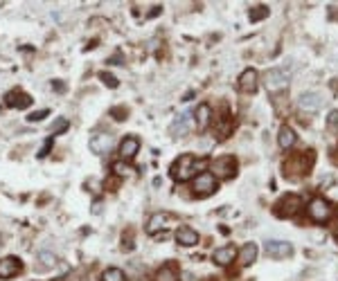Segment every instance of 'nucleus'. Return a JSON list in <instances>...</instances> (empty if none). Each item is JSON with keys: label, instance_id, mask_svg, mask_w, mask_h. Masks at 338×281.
Returning a JSON list of instances; mask_svg holds the SVG:
<instances>
[{"label": "nucleus", "instance_id": "15", "mask_svg": "<svg viewBox=\"0 0 338 281\" xmlns=\"http://www.w3.org/2000/svg\"><path fill=\"white\" fill-rule=\"evenodd\" d=\"M239 88L246 90V92H255V88H257V72L255 70H246L244 75L239 77Z\"/></svg>", "mask_w": 338, "mask_h": 281}, {"label": "nucleus", "instance_id": "9", "mask_svg": "<svg viewBox=\"0 0 338 281\" xmlns=\"http://www.w3.org/2000/svg\"><path fill=\"white\" fill-rule=\"evenodd\" d=\"M280 209H275V214H278V216H286V214H295L298 212V207H300V198H298V196H284V198L280 200Z\"/></svg>", "mask_w": 338, "mask_h": 281}, {"label": "nucleus", "instance_id": "14", "mask_svg": "<svg viewBox=\"0 0 338 281\" xmlns=\"http://www.w3.org/2000/svg\"><path fill=\"white\" fill-rule=\"evenodd\" d=\"M176 241L180 245H196L199 243V234H196L192 227H180L176 232Z\"/></svg>", "mask_w": 338, "mask_h": 281}, {"label": "nucleus", "instance_id": "27", "mask_svg": "<svg viewBox=\"0 0 338 281\" xmlns=\"http://www.w3.org/2000/svg\"><path fill=\"white\" fill-rule=\"evenodd\" d=\"M99 79H101V81L106 83V86H111V88H117V79L113 77V75H109V72H101V75H99Z\"/></svg>", "mask_w": 338, "mask_h": 281}, {"label": "nucleus", "instance_id": "4", "mask_svg": "<svg viewBox=\"0 0 338 281\" xmlns=\"http://www.w3.org/2000/svg\"><path fill=\"white\" fill-rule=\"evenodd\" d=\"M113 149V135L109 133H95L93 137H90V151L97 155H104L109 153V151Z\"/></svg>", "mask_w": 338, "mask_h": 281}, {"label": "nucleus", "instance_id": "13", "mask_svg": "<svg viewBox=\"0 0 338 281\" xmlns=\"http://www.w3.org/2000/svg\"><path fill=\"white\" fill-rule=\"evenodd\" d=\"M266 252H268V256L284 259V256L291 254V245L284 243V241H268V243H266Z\"/></svg>", "mask_w": 338, "mask_h": 281}, {"label": "nucleus", "instance_id": "17", "mask_svg": "<svg viewBox=\"0 0 338 281\" xmlns=\"http://www.w3.org/2000/svg\"><path fill=\"white\" fill-rule=\"evenodd\" d=\"M255 256H257V245L255 243H246L244 247H241V252H239V263H241V266H250V263L255 261Z\"/></svg>", "mask_w": 338, "mask_h": 281}, {"label": "nucleus", "instance_id": "10", "mask_svg": "<svg viewBox=\"0 0 338 281\" xmlns=\"http://www.w3.org/2000/svg\"><path fill=\"white\" fill-rule=\"evenodd\" d=\"M140 149V139L138 137H124L122 144H120V155L122 160H133L135 153Z\"/></svg>", "mask_w": 338, "mask_h": 281}, {"label": "nucleus", "instance_id": "26", "mask_svg": "<svg viewBox=\"0 0 338 281\" xmlns=\"http://www.w3.org/2000/svg\"><path fill=\"white\" fill-rule=\"evenodd\" d=\"M268 16V9L266 7H255V11H250V20H262Z\"/></svg>", "mask_w": 338, "mask_h": 281}, {"label": "nucleus", "instance_id": "24", "mask_svg": "<svg viewBox=\"0 0 338 281\" xmlns=\"http://www.w3.org/2000/svg\"><path fill=\"white\" fill-rule=\"evenodd\" d=\"M66 128H68V120H66V117L56 120V122L52 124V137H54V135H61V133L66 131Z\"/></svg>", "mask_w": 338, "mask_h": 281}, {"label": "nucleus", "instance_id": "19", "mask_svg": "<svg viewBox=\"0 0 338 281\" xmlns=\"http://www.w3.org/2000/svg\"><path fill=\"white\" fill-rule=\"evenodd\" d=\"M165 223H167V216H165V214H154V216L149 218V223H146V232H149V234H156L158 229L165 227Z\"/></svg>", "mask_w": 338, "mask_h": 281}, {"label": "nucleus", "instance_id": "6", "mask_svg": "<svg viewBox=\"0 0 338 281\" xmlns=\"http://www.w3.org/2000/svg\"><path fill=\"white\" fill-rule=\"evenodd\" d=\"M309 214H311L313 221L323 223V221H327V218L331 216V207H329V202H327V200L315 198V200H311V205H309Z\"/></svg>", "mask_w": 338, "mask_h": 281}, {"label": "nucleus", "instance_id": "3", "mask_svg": "<svg viewBox=\"0 0 338 281\" xmlns=\"http://www.w3.org/2000/svg\"><path fill=\"white\" fill-rule=\"evenodd\" d=\"M194 191L199 196H210L217 191V178L212 176V173H201V176H196L194 180Z\"/></svg>", "mask_w": 338, "mask_h": 281}, {"label": "nucleus", "instance_id": "29", "mask_svg": "<svg viewBox=\"0 0 338 281\" xmlns=\"http://www.w3.org/2000/svg\"><path fill=\"white\" fill-rule=\"evenodd\" d=\"M52 142H54V137H50L48 142L43 144V149H41V153H38V157H45V155L50 153V149H52Z\"/></svg>", "mask_w": 338, "mask_h": 281}, {"label": "nucleus", "instance_id": "18", "mask_svg": "<svg viewBox=\"0 0 338 281\" xmlns=\"http://www.w3.org/2000/svg\"><path fill=\"white\" fill-rule=\"evenodd\" d=\"M210 115H212V110H210V106H207V104H201L199 108H196V126H199L201 131H205V128H207V124H210Z\"/></svg>", "mask_w": 338, "mask_h": 281}, {"label": "nucleus", "instance_id": "28", "mask_svg": "<svg viewBox=\"0 0 338 281\" xmlns=\"http://www.w3.org/2000/svg\"><path fill=\"white\" fill-rule=\"evenodd\" d=\"M113 171L117 173V176H126L129 171H131V167H126V165H122V162H115L113 165Z\"/></svg>", "mask_w": 338, "mask_h": 281}, {"label": "nucleus", "instance_id": "8", "mask_svg": "<svg viewBox=\"0 0 338 281\" xmlns=\"http://www.w3.org/2000/svg\"><path fill=\"white\" fill-rule=\"evenodd\" d=\"M320 106H323V95L320 92H304L300 97V108L302 110L313 112V110H318Z\"/></svg>", "mask_w": 338, "mask_h": 281}, {"label": "nucleus", "instance_id": "23", "mask_svg": "<svg viewBox=\"0 0 338 281\" xmlns=\"http://www.w3.org/2000/svg\"><path fill=\"white\" fill-rule=\"evenodd\" d=\"M38 261H41V268H52L56 263V259H54V254H50V252H41V254H38Z\"/></svg>", "mask_w": 338, "mask_h": 281}, {"label": "nucleus", "instance_id": "2", "mask_svg": "<svg viewBox=\"0 0 338 281\" xmlns=\"http://www.w3.org/2000/svg\"><path fill=\"white\" fill-rule=\"evenodd\" d=\"M235 169H237L235 157H230V155L217 157V160L212 162V176H217V178H230L235 173Z\"/></svg>", "mask_w": 338, "mask_h": 281}, {"label": "nucleus", "instance_id": "20", "mask_svg": "<svg viewBox=\"0 0 338 281\" xmlns=\"http://www.w3.org/2000/svg\"><path fill=\"white\" fill-rule=\"evenodd\" d=\"M293 144H295V133H293V128L282 126V131H280V146H282V149H291Z\"/></svg>", "mask_w": 338, "mask_h": 281}, {"label": "nucleus", "instance_id": "21", "mask_svg": "<svg viewBox=\"0 0 338 281\" xmlns=\"http://www.w3.org/2000/svg\"><path fill=\"white\" fill-rule=\"evenodd\" d=\"M104 281H126V274L120 268H109L104 272Z\"/></svg>", "mask_w": 338, "mask_h": 281}, {"label": "nucleus", "instance_id": "25", "mask_svg": "<svg viewBox=\"0 0 338 281\" xmlns=\"http://www.w3.org/2000/svg\"><path fill=\"white\" fill-rule=\"evenodd\" d=\"M48 115H50V110H45V108L43 110H36V112H30V115H27V122H32V124L34 122H43Z\"/></svg>", "mask_w": 338, "mask_h": 281}, {"label": "nucleus", "instance_id": "12", "mask_svg": "<svg viewBox=\"0 0 338 281\" xmlns=\"http://www.w3.org/2000/svg\"><path fill=\"white\" fill-rule=\"evenodd\" d=\"M189 133V112H180L172 124V135L174 137H185Z\"/></svg>", "mask_w": 338, "mask_h": 281}, {"label": "nucleus", "instance_id": "16", "mask_svg": "<svg viewBox=\"0 0 338 281\" xmlns=\"http://www.w3.org/2000/svg\"><path fill=\"white\" fill-rule=\"evenodd\" d=\"M235 254H237V250H235L233 245L219 247V250H214V261H217V263H221V266H228V263L235 259Z\"/></svg>", "mask_w": 338, "mask_h": 281}, {"label": "nucleus", "instance_id": "22", "mask_svg": "<svg viewBox=\"0 0 338 281\" xmlns=\"http://www.w3.org/2000/svg\"><path fill=\"white\" fill-rule=\"evenodd\" d=\"M156 281H178V277H176V272H174L172 266H165L162 270H158Z\"/></svg>", "mask_w": 338, "mask_h": 281}, {"label": "nucleus", "instance_id": "1", "mask_svg": "<svg viewBox=\"0 0 338 281\" xmlns=\"http://www.w3.org/2000/svg\"><path fill=\"white\" fill-rule=\"evenodd\" d=\"M196 169H199V165H196L194 157L192 155H180L172 167V176L176 180H180V182H185V180H189L192 176H194Z\"/></svg>", "mask_w": 338, "mask_h": 281}, {"label": "nucleus", "instance_id": "30", "mask_svg": "<svg viewBox=\"0 0 338 281\" xmlns=\"http://www.w3.org/2000/svg\"><path fill=\"white\" fill-rule=\"evenodd\" d=\"M183 281H196V277L192 272H183Z\"/></svg>", "mask_w": 338, "mask_h": 281}, {"label": "nucleus", "instance_id": "7", "mask_svg": "<svg viewBox=\"0 0 338 281\" xmlns=\"http://www.w3.org/2000/svg\"><path fill=\"white\" fill-rule=\"evenodd\" d=\"M20 261L16 256H5L0 259V279H11L14 274L20 272Z\"/></svg>", "mask_w": 338, "mask_h": 281}, {"label": "nucleus", "instance_id": "11", "mask_svg": "<svg viewBox=\"0 0 338 281\" xmlns=\"http://www.w3.org/2000/svg\"><path fill=\"white\" fill-rule=\"evenodd\" d=\"M7 106H11V108H27V106H32V97L25 92H20V90H11V92L7 95Z\"/></svg>", "mask_w": 338, "mask_h": 281}, {"label": "nucleus", "instance_id": "5", "mask_svg": "<svg viewBox=\"0 0 338 281\" xmlns=\"http://www.w3.org/2000/svg\"><path fill=\"white\" fill-rule=\"evenodd\" d=\"M286 81H289V72H286V67H275V70L266 72V86H268V90L284 88Z\"/></svg>", "mask_w": 338, "mask_h": 281}]
</instances>
